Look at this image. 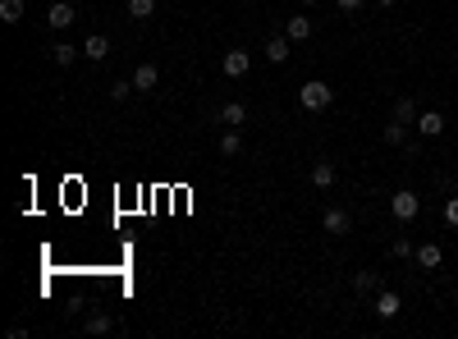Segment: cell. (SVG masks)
Returning a JSON list of instances; mask_svg holds the SVG:
<instances>
[{"instance_id": "6da1fadb", "label": "cell", "mask_w": 458, "mask_h": 339, "mask_svg": "<svg viewBox=\"0 0 458 339\" xmlns=\"http://www.w3.org/2000/svg\"><path fill=\"white\" fill-rule=\"evenodd\" d=\"M330 101H335V87L321 83V79H311V83L298 87V105H303V110H326Z\"/></svg>"}, {"instance_id": "7a4b0ae2", "label": "cell", "mask_w": 458, "mask_h": 339, "mask_svg": "<svg viewBox=\"0 0 458 339\" xmlns=\"http://www.w3.org/2000/svg\"><path fill=\"white\" fill-rule=\"evenodd\" d=\"M389 211H394L399 225H408V220H417V211H422V197H417L413 188H399L394 197H389Z\"/></svg>"}, {"instance_id": "3957f363", "label": "cell", "mask_w": 458, "mask_h": 339, "mask_svg": "<svg viewBox=\"0 0 458 339\" xmlns=\"http://www.w3.org/2000/svg\"><path fill=\"white\" fill-rule=\"evenodd\" d=\"M321 229H326L330 239H344L348 229H353V211H344V207H326V211H321Z\"/></svg>"}, {"instance_id": "277c9868", "label": "cell", "mask_w": 458, "mask_h": 339, "mask_svg": "<svg viewBox=\"0 0 458 339\" xmlns=\"http://www.w3.org/2000/svg\"><path fill=\"white\" fill-rule=\"evenodd\" d=\"M78 18V9L69 5V0H55L51 9H46V28H55V33H64V28H69Z\"/></svg>"}, {"instance_id": "5b68a950", "label": "cell", "mask_w": 458, "mask_h": 339, "mask_svg": "<svg viewBox=\"0 0 458 339\" xmlns=\"http://www.w3.org/2000/svg\"><path fill=\"white\" fill-rule=\"evenodd\" d=\"M220 69H225V79H243V74L252 69V55L234 46V51H225V60H220Z\"/></svg>"}, {"instance_id": "8992f818", "label": "cell", "mask_w": 458, "mask_h": 339, "mask_svg": "<svg viewBox=\"0 0 458 339\" xmlns=\"http://www.w3.org/2000/svg\"><path fill=\"white\" fill-rule=\"evenodd\" d=\"M399 312H403V298H399L394 289H381V294H376V316H381V321H394Z\"/></svg>"}, {"instance_id": "52a82bcc", "label": "cell", "mask_w": 458, "mask_h": 339, "mask_svg": "<svg viewBox=\"0 0 458 339\" xmlns=\"http://www.w3.org/2000/svg\"><path fill=\"white\" fill-rule=\"evenodd\" d=\"M335 179H339V170H335V161H316V166H311V188H321V193H330V188H335Z\"/></svg>"}, {"instance_id": "ba28073f", "label": "cell", "mask_w": 458, "mask_h": 339, "mask_svg": "<svg viewBox=\"0 0 458 339\" xmlns=\"http://www.w3.org/2000/svg\"><path fill=\"white\" fill-rule=\"evenodd\" d=\"M417 133H422V138H440L445 133V115L440 110H422L417 115Z\"/></svg>"}, {"instance_id": "9c48e42d", "label": "cell", "mask_w": 458, "mask_h": 339, "mask_svg": "<svg viewBox=\"0 0 458 339\" xmlns=\"http://www.w3.org/2000/svg\"><path fill=\"white\" fill-rule=\"evenodd\" d=\"M83 55H87V60H96V64H101L105 55H110V37H105V33H92V37L83 42Z\"/></svg>"}, {"instance_id": "30bf717a", "label": "cell", "mask_w": 458, "mask_h": 339, "mask_svg": "<svg viewBox=\"0 0 458 339\" xmlns=\"http://www.w3.org/2000/svg\"><path fill=\"white\" fill-rule=\"evenodd\" d=\"M220 124L243 129V124H248V105H243V101H225V105H220Z\"/></svg>"}, {"instance_id": "8fae6325", "label": "cell", "mask_w": 458, "mask_h": 339, "mask_svg": "<svg viewBox=\"0 0 458 339\" xmlns=\"http://www.w3.org/2000/svg\"><path fill=\"white\" fill-rule=\"evenodd\" d=\"M285 37H289V42H307V37H311V18L307 14H289Z\"/></svg>"}, {"instance_id": "7c38bea8", "label": "cell", "mask_w": 458, "mask_h": 339, "mask_svg": "<svg viewBox=\"0 0 458 339\" xmlns=\"http://www.w3.org/2000/svg\"><path fill=\"white\" fill-rule=\"evenodd\" d=\"M156 83H161V69H156V64H138V69H133V87H138V92H156Z\"/></svg>"}, {"instance_id": "4fadbf2b", "label": "cell", "mask_w": 458, "mask_h": 339, "mask_svg": "<svg viewBox=\"0 0 458 339\" xmlns=\"http://www.w3.org/2000/svg\"><path fill=\"white\" fill-rule=\"evenodd\" d=\"M289 46H294V42H289L285 33L270 37V42H266V60H270V64H285V60H289Z\"/></svg>"}, {"instance_id": "5bb4252c", "label": "cell", "mask_w": 458, "mask_h": 339, "mask_svg": "<svg viewBox=\"0 0 458 339\" xmlns=\"http://www.w3.org/2000/svg\"><path fill=\"white\" fill-rule=\"evenodd\" d=\"M78 55H83V46H69V42H55V46H51V60L60 64V69H69Z\"/></svg>"}, {"instance_id": "9a60e30c", "label": "cell", "mask_w": 458, "mask_h": 339, "mask_svg": "<svg viewBox=\"0 0 458 339\" xmlns=\"http://www.w3.org/2000/svg\"><path fill=\"white\" fill-rule=\"evenodd\" d=\"M440 261H445L440 243H422V248H417V266H422V270H435Z\"/></svg>"}, {"instance_id": "2e32d148", "label": "cell", "mask_w": 458, "mask_h": 339, "mask_svg": "<svg viewBox=\"0 0 458 339\" xmlns=\"http://www.w3.org/2000/svg\"><path fill=\"white\" fill-rule=\"evenodd\" d=\"M353 294H381V275H376V270H357L353 275Z\"/></svg>"}, {"instance_id": "e0dca14e", "label": "cell", "mask_w": 458, "mask_h": 339, "mask_svg": "<svg viewBox=\"0 0 458 339\" xmlns=\"http://www.w3.org/2000/svg\"><path fill=\"white\" fill-rule=\"evenodd\" d=\"M381 138L389 142V147H408V124H399V120H389V124H385V133H381Z\"/></svg>"}, {"instance_id": "ac0fdd59", "label": "cell", "mask_w": 458, "mask_h": 339, "mask_svg": "<svg viewBox=\"0 0 458 339\" xmlns=\"http://www.w3.org/2000/svg\"><path fill=\"white\" fill-rule=\"evenodd\" d=\"M394 120H399V124H417V105H413V96H399V101H394Z\"/></svg>"}, {"instance_id": "d6986e66", "label": "cell", "mask_w": 458, "mask_h": 339, "mask_svg": "<svg viewBox=\"0 0 458 339\" xmlns=\"http://www.w3.org/2000/svg\"><path fill=\"white\" fill-rule=\"evenodd\" d=\"M83 331H87V335H105V331H115V321H110L105 312H92V316L83 321Z\"/></svg>"}, {"instance_id": "ffe728a7", "label": "cell", "mask_w": 458, "mask_h": 339, "mask_svg": "<svg viewBox=\"0 0 458 339\" xmlns=\"http://www.w3.org/2000/svg\"><path fill=\"white\" fill-rule=\"evenodd\" d=\"M239 151H243V133L229 129L225 138H220V156H239Z\"/></svg>"}, {"instance_id": "44dd1931", "label": "cell", "mask_w": 458, "mask_h": 339, "mask_svg": "<svg viewBox=\"0 0 458 339\" xmlns=\"http://www.w3.org/2000/svg\"><path fill=\"white\" fill-rule=\"evenodd\" d=\"M23 18V0H0V23H18Z\"/></svg>"}, {"instance_id": "7402d4cb", "label": "cell", "mask_w": 458, "mask_h": 339, "mask_svg": "<svg viewBox=\"0 0 458 339\" xmlns=\"http://www.w3.org/2000/svg\"><path fill=\"white\" fill-rule=\"evenodd\" d=\"M129 14L142 23V18H151V14H156V0H129Z\"/></svg>"}, {"instance_id": "603a6c76", "label": "cell", "mask_w": 458, "mask_h": 339, "mask_svg": "<svg viewBox=\"0 0 458 339\" xmlns=\"http://www.w3.org/2000/svg\"><path fill=\"white\" fill-rule=\"evenodd\" d=\"M399 261H408V257H417V248H413V239H394V248H389Z\"/></svg>"}, {"instance_id": "cb8c5ba5", "label": "cell", "mask_w": 458, "mask_h": 339, "mask_svg": "<svg viewBox=\"0 0 458 339\" xmlns=\"http://www.w3.org/2000/svg\"><path fill=\"white\" fill-rule=\"evenodd\" d=\"M133 92H138V87H133V79H129V83H124V79H120V83H110V96H115V101H129Z\"/></svg>"}, {"instance_id": "d4e9b609", "label": "cell", "mask_w": 458, "mask_h": 339, "mask_svg": "<svg viewBox=\"0 0 458 339\" xmlns=\"http://www.w3.org/2000/svg\"><path fill=\"white\" fill-rule=\"evenodd\" d=\"M445 220H450V225L458 229V197H450V202H445Z\"/></svg>"}, {"instance_id": "484cf974", "label": "cell", "mask_w": 458, "mask_h": 339, "mask_svg": "<svg viewBox=\"0 0 458 339\" xmlns=\"http://www.w3.org/2000/svg\"><path fill=\"white\" fill-rule=\"evenodd\" d=\"M335 5L344 9V14H353V9H362V5H367V0H335Z\"/></svg>"}, {"instance_id": "4316f807", "label": "cell", "mask_w": 458, "mask_h": 339, "mask_svg": "<svg viewBox=\"0 0 458 339\" xmlns=\"http://www.w3.org/2000/svg\"><path fill=\"white\" fill-rule=\"evenodd\" d=\"M376 5H381V9H389V5H394V0H376Z\"/></svg>"}, {"instance_id": "83f0119b", "label": "cell", "mask_w": 458, "mask_h": 339, "mask_svg": "<svg viewBox=\"0 0 458 339\" xmlns=\"http://www.w3.org/2000/svg\"><path fill=\"white\" fill-rule=\"evenodd\" d=\"M303 5H307V9H311V5H316V0H303Z\"/></svg>"}, {"instance_id": "f1b7e54d", "label": "cell", "mask_w": 458, "mask_h": 339, "mask_svg": "<svg viewBox=\"0 0 458 339\" xmlns=\"http://www.w3.org/2000/svg\"><path fill=\"white\" fill-rule=\"evenodd\" d=\"M454 179H458V170H454Z\"/></svg>"}]
</instances>
